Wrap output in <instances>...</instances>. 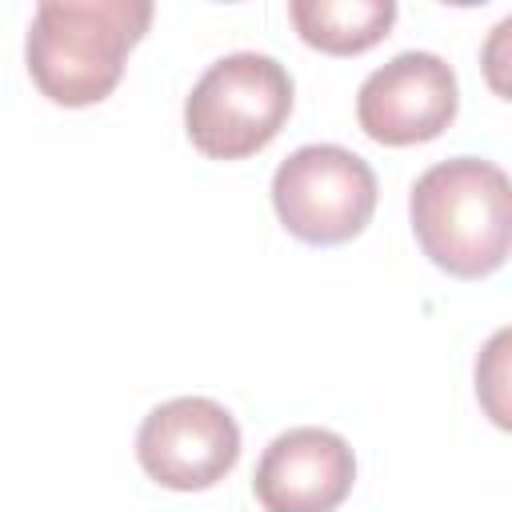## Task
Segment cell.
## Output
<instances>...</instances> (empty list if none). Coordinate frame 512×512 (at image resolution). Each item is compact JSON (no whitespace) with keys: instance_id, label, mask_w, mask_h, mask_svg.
<instances>
[{"instance_id":"obj_6","label":"cell","mask_w":512,"mask_h":512,"mask_svg":"<svg viewBox=\"0 0 512 512\" xmlns=\"http://www.w3.org/2000/svg\"><path fill=\"white\" fill-rule=\"evenodd\" d=\"M460 108L456 72L436 52H400L356 92V120L364 136L388 148L436 140Z\"/></svg>"},{"instance_id":"obj_1","label":"cell","mask_w":512,"mask_h":512,"mask_svg":"<svg viewBox=\"0 0 512 512\" xmlns=\"http://www.w3.org/2000/svg\"><path fill=\"white\" fill-rule=\"evenodd\" d=\"M148 24V0H44L24 40L28 76L52 104H100L120 84L124 56Z\"/></svg>"},{"instance_id":"obj_2","label":"cell","mask_w":512,"mask_h":512,"mask_svg":"<svg viewBox=\"0 0 512 512\" xmlns=\"http://www.w3.org/2000/svg\"><path fill=\"white\" fill-rule=\"evenodd\" d=\"M408 216L420 252L456 280H480L508 260V172L480 156H452L416 176Z\"/></svg>"},{"instance_id":"obj_3","label":"cell","mask_w":512,"mask_h":512,"mask_svg":"<svg viewBox=\"0 0 512 512\" xmlns=\"http://www.w3.org/2000/svg\"><path fill=\"white\" fill-rule=\"evenodd\" d=\"M288 112V68L264 52H228L192 84L184 132L208 160H244L280 136Z\"/></svg>"},{"instance_id":"obj_8","label":"cell","mask_w":512,"mask_h":512,"mask_svg":"<svg viewBox=\"0 0 512 512\" xmlns=\"http://www.w3.org/2000/svg\"><path fill=\"white\" fill-rule=\"evenodd\" d=\"M288 16L308 48L328 56H356L380 44L396 20L392 0H292Z\"/></svg>"},{"instance_id":"obj_7","label":"cell","mask_w":512,"mask_h":512,"mask_svg":"<svg viewBox=\"0 0 512 512\" xmlns=\"http://www.w3.org/2000/svg\"><path fill=\"white\" fill-rule=\"evenodd\" d=\"M356 480V456L332 428L280 432L252 476V492L264 512H336Z\"/></svg>"},{"instance_id":"obj_4","label":"cell","mask_w":512,"mask_h":512,"mask_svg":"<svg viewBox=\"0 0 512 512\" xmlns=\"http://www.w3.org/2000/svg\"><path fill=\"white\" fill-rule=\"evenodd\" d=\"M376 172L340 144H304L272 172V208L304 244H344L360 236L376 212Z\"/></svg>"},{"instance_id":"obj_5","label":"cell","mask_w":512,"mask_h":512,"mask_svg":"<svg viewBox=\"0 0 512 512\" xmlns=\"http://www.w3.org/2000/svg\"><path fill=\"white\" fill-rule=\"evenodd\" d=\"M140 468L172 492H204L240 460V424L208 396H176L156 404L136 432Z\"/></svg>"}]
</instances>
